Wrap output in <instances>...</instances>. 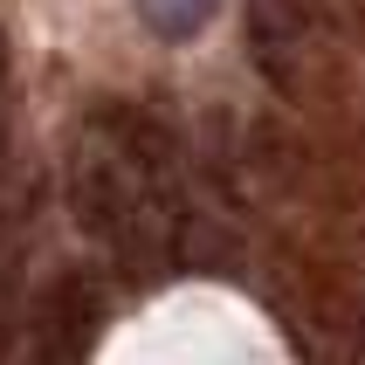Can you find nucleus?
<instances>
[{
	"label": "nucleus",
	"mask_w": 365,
	"mask_h": 365,
	"mask_svg": "<svg viewBox=\"0 0 365 365\" xmlns=\"http://www.w3.org/2000/svg\"><path fill=\"white\" fill-rule=\"evenodd\" d=\"M69 207H76L83 235L103 242L118 262L152 269L165 255V214H159V200H152L145 180L110 152L103 131H90V138L76 145V159H69Z\"/></svg>",
	"instance_id": "obj_1"
},
{
	"label": "nucleus",
	"mask_w": 365,
	"mask_h": 365,
	"mask_svg": "<svg viewBox=\"0 0 365 365\" xmlns=\"http://www.w3.org/2000/svg\"><path fill=\"white\" fill-rule=\"evenodd\" d=\"M103 324V289L97 276H83V269H69V276H56L48 283V297H41V351H56V359H76V351H90V338H97Z\"/></svg>",
	"instance_id": "obj_2"
},
{
	"label": "nucleus",
	"mask_w": 365,
	"mask_h": 365,
	"mask_svg": "<svg viewBox=\"0 0 365 365\" xmlns=\"http://www.w3.org/2000/svg\"><path fill=\"white\" fill-rule=\"evenodd\" d=\"M214 14H221V0H138L145 35H159V41H193Z\"/></svg>",
	"instance_id": "obj_3"
}]
</instances>
